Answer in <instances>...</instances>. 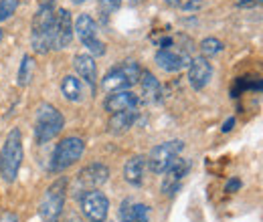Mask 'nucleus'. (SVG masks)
Masks as SVG:
<instances>
[{
    "label": "nucleus",
    "mask_w": 263,
    "mask_h": 222,
    "mask_svg": "<svg viewBox=\"0 0 263 222\" xmlns=\"http://www.w3.org/2000/svg\"><path fill=\"white\" fill-rule=\"evenodd\" d=\"M53 29H55V4L53 0H45L33 18L31 45L39 55H47L53 49Z\"/></svg>",
    "instance_id": "obj_1"
},
{
    "label": "nucleus",
    "mask_w": 263,
    "mask_h": 222,
    "mask_svg": "<svg viewBox=\"0 0 263 222\" xmlns=\"http://www.w3.org/2000/svg\"><path fill=\"white\" fill-rule=\"evenodd\" d=\"M23 137H21V129H10V133L4 139V146L0 150V176L6 182H14L18 176V170L23 166Z\"/></svg>",
    "instance_id": "obj_2"
},
{
    "label": "nucleus",
    "mask_w": 263,
    "mask_h": 222,
    "mask_svg": "<svg viewBox=\"0 0 263 222\" xmlns=\"http://www.w3.org/2000/svg\"><path fill=\"white\" fill-rule=\"evenodd\" d=\"M65 127V117L63 113L51 105V103H41L36 109V117H34V139L36 144H47L51 139H55L61 129Z\"/></svg>",
    "instance_id": "obj_3"
},
{
    "label": "nucleus",
    "mask_w": 263,
    "mask_h": 222,
    "mask_svg": "<svg viewBox=\"0 0 263 222\" xmlns=\"http://www.w3.org/2000/svg\"><path fill=\"white\" fill-rule=\"evenodd\" d=\"M140 77H142L140 65L134 63V61H126V63L118 65L105 73V77L101 79V89L107 93L124 91V89H130L134 85H138Z\"/></svg>",
    "instance_id": "obj_4"
},
{
    "label": "nucleus",
    "mask_w": 263,
    "mask_h": 222,
    "mask_svg": "<svg viewBox=\"0 0 263 222\" xmlns=\"http://www.w3.org/2000/svg\"><path fill=\"white\" fill-rule=\"evenodd\" d=\"M65 198H67V178H59L55 180L41 200V206H39V214H41V220L43 222H57L61 212H63V206H65Z\"/></svg>",
    "instance_id": "obj_5"
},
{
    "label": "nucleus",
    "mask_w": 263,
    "mask_h": 222,
    "mask_svg": "<svg viewBox=\"0 0 263 222\" xmlns=\"http://www.w3.org/2000/svg\"><path fill=\"white\" fill-rule=\"evenodd\" d=\"M85 152V142L77 135H69L65 139H61L51 156V172H63L67 168H71L77 159H81Z\"/></svg>",
    "instance_id": "obj_6"
},
{
    "label": "nucleus",
    "mask_w": 263,
    "mask_h": 222,
    "mask_svg": "<svg viewBox=\"0 0 263 222\" xmlns=\"http://www.w3.org/2000/svg\"><path fill=\"white\" fill-rule=\"evenodd\" d=\"M75 34L79 36L81 45L89 51L91 57H103L105 55V43L99 38L98 25L89 14H79L75 21Z\"/></svg>",
    "instance_id": "obj_7"
},
{
    "label": "nucleus",
    "mask_w": 263,
    "mask_h": 222,
    "mask_svg": "<svg viewBox=\"0 0 263 222\" xmlns=\"http://www.w3.org/2000/svg\"><path fill=\"white\" fill-rule=\"evenodd\" d=\"M107 180H109V168H107L105 164H99V162L89 164V166H85V168L77 174L73 192H75L77 198H81L85 192L98 190L99 186H103Z\"/></svg>",
    "instance_id": "obj_8"
},
{
    "label": "nucleus",
    "mask_w": 263,
    "mask_h": 222,
    "mask_svg": "<svg viewBox=\"0 0 263 222\" xmlns=\"http://www.w3.org/2000/svg\"><path fill=\"white\" fill-rule=\"evenodd\" d=\"M184 150V144L180 139H170V142H164L160 146H156L150 156H148V166L154 174H164L168 170V166L174 162V159L180 156V152Z\"/></svg>",
    "instance_id": "obj_9"
},
{
    "label": "nucleus",
    "mask_w": 263,
    "mask_h": 222,
    "mask_svg": "<svg viewBox=\"0 0 263 222\" xmlns=\"http://www.w3.org/2000/svg\"><path fill=\"white\" fill-rule=\"evenodd\" d=\"M81 212L85 214V218L89 222H105L107 214H109V200L103 192L89 190L85 192L81 198Z\"/></svg>",
    "instance_id": "obj_10"
},
{
    "label": "nucleus",
    "mask_w": 263,
    "mask_h": 222,
    "mask_svg": "<svg viewBox=\"0 0 263 222\" xmlns=\"http://www.w3.org/2000/svg\"><path fill=\"white\" fill-rule=\"evenodd\" d=\"M73 41V18L67 8H59L55 12V29H53V49L63 51Z\"/></svg>",
    "instance_id": "obj_11"
},
{
    "label": "nucleus",
    "mask_w": 263,
    "mask_h": 222,
    "mask_svg": "<svg viewBox=\"0 0 263 222\" xmlns=\"http://www.w3.org/2000/svg\"><path fill=\"white\" fill-rule=\"evenodd\" d=\"M213 77V65L209 63L206 57H195L189 63V83L195 91H202Z\"/></svg>",
    "instance_id": "obj_12"
},
{
    "label": "nucleus",
    "mask_w": 263,
    "mask_h": 222,
    "mask_svg": "<svg viewBox=\"0 0 263 222\" xmlns=\"http://www.w3.org/2000/svg\"><path fill=\"white\" fill-rule=\"evenodd\" d=\"M189 170H191V162L180 158V156L168 166V170L164 172V180H162V192L166 196H170V194L178 190V186H180L182 178L189 174Z\"/></svg>",
    "instance_id": "obj_13"
},
{
    "label": "nucleus",
    "mask_w": 263,
    "mask_h": 222,
    "mask_svg": "<svg viewBox=\"0 0 263 222\" xmlns=\"http://www.w3.org/2000/svg\"><path fill=\"white\" fill-rule=\"evenodd\" d=\"M189 63H191V57L186 53L174 51L172 47L170 49H160L156 53V65L166 73H178L180 69L189 67Z\"/></svg>",
    "instance_id": "obj_14"
},
{
    "label": "nucleus",
    "mask_w": 263,
    "mask_h": 222,
    "mask_svg": "<svg viewBox=\"0 0 263 222\" xmlns=\"http://www.w3.org/2000/svg\"><path fill=\"white\" fill-rule=\"evenodd\" d=\"M140 105V97L132 93L130 89L124 91H114L111 95L103 101V109L109 113H118V111H126V109H136Z\"/></svg>",
    "instance_id": "obj_15"
},
{
    "label": "nucleus",
    "mask_w": 263,
    "mask_h": 222,
    "mask_svg": "<svg viewBox=\"0 0 263 222\" xmlns=\"http://www.w3.org/2000/svg\"><path fill=\"white\" fill-rule=\"evenodd\" d=\"M73 67H75L77 75H79V77L91 87V91L96 93V83H98V65H96V59H93L89 53L75 55Z\"/></svg>",
    "instance_id": "obj_16"
},
{
    "label": "nucleus",
    "mask_w": 263,
    "mask_h": 222,
    "mask_svg": "<svg viewBox=\"0 0 263 222\" xmlns=\"http://www.w3.org/2000/svg\"><path fill=\"white\" fill-rule=\"evenodd\" d=\"M136 119H138V111H136V109H126V111L111 113L107 129H109V133H114V135H122V133H126V131L136 124Z\"/></svg>",
    "instance_id": "obj_17"
},
{
    "label": "nucleus",
    "mask_w": 263,
    "mask_h": 222,
    "mask_svg": "<svg viewBox=\"0 0 263 222\" xmlns=\"http://www.w3.org/2000/svg\"><path fill=\"white\" fill-rule=\"evenodd\" d=\"M146 164H148V159L144 158V156H134V158H130L126 162V166H124V178H126L128 184H132V186H142Z\"/></svg>",
    "instance_id": "obj_18"
},
{
    "label": "nucleus",
    "mask_w": 263,
    "mask_h": 222,
    "mask_svg": "<svg viewBox=\"0 0 263 222\" xmlns=\"http://www.w3.org/2000/svg\"><path fill=\"white\" fill-rule=\"evenodd\" d=\"M140 85H142V95L146 97L148 101H160L162 95V87H160V81L150 73V71H142V77H140Z\"/></svg>",
    "instance_id": "obj_19"
},
{
    "label": "nucleus",
    "mask_w": 263,
    "mask_h": 222,
    "mask_svg": "<svg viewBox=\"0 0 263 222\" xmlns=\"http://www.w3.org/2000/svg\"><path fill=\"white\" fill-rule=\"evenodd\" d=\"M61 93L65 95L67 101H73V103L83 101V83H81V79H77L75 75L63 77V81H61Z\"/></svg>",
    "instance_id": "obj_20"
},
{
    "label": "nucleus",
    "mask_w": 263,
    "mask_h": 222,
    "mask_svg": "<svg viewBox=\"0 0 263 222\" xmlns=\"http://www.w3.org/2000/svg\"><path fill=\"white\" fill-rule=\"evenodd\" d=\"M263 91V81L261 79H249V77H239L235 81V87H233V97H239V93H245V91Z\"/></svg>",
    "instance_id": "obj_21"
},
{
    "label": "nucleus",
    "mask_w": 263,
    "mask_h": 222,
    "mask_svg": "<svg viewBox=\"0 0 263 222\" xmlns=\"http://www.w3.org/2000/svg\"><path fill=\"white\" fill-rule=\"evenodd\" d=\"M33 69H34V63H33V59H31V55H25V57L21 59L18 75H16V83H18L21 87H27V85L31 83V79H33Z\"/></svg>",
    "instance_id": "obj_22"
},
{
    "label": "nucleus",
    "mask_w": 263,
    "mask_h": 222,
    "mask_svg": "<svg viewBox=\"0 0 263 222\" xmlns=\"http://www.w3.org/2000/svg\"><path fill=\"white\" fill-rule=\"evenodd\" d=\"M223 49H225V45H223L219 38H215V36H209V38H204V41L200 43V53H202V57H215V55H219Z\"/></svg>",
    "instance_id": "obj_23"
},
{
    "label": "nucleus",
    "mask_w": 263,
    "mask_h": 222,
    "mask_svg": "<svg viewBox=\"0 0 263 222\" xmlns=\"http://www.w3.org/2000/svg\"><path fill=\"white\" fill-rule=\"evenodd\" d=\"M122 6V0H99L98 8H99V14H101V21L107 23V18Z\"/></svg>",
    "instance_id": "obj_24"
},
{
    "label": "nucleus",
    "mask_w": 263,
    "mask_h": 222,
    "mask_svg": "<svg viewBox=\"0 0 263 222\" xmlns=\"http://www.w3.org/2000/svg\"><path fill=\"white\" fill-rule=\"evenodd\" d=\"M132 222H150V206L146 204H132Z\"/></svg>",
    "instance_id": "obj_25"
},
{
    "label": "nucleus",
    "mask_w": 263,
    "mask_h": 222,
    "mask_svg": "<svg viewBox=\"0 0 263 222\" xmlns=\"http://www.w3.org/2000/svg\"><path fill=\"white\" fill-rule=\"evenodd\" d=\"M18 8V0H0V23L8 21Z\"/></svg>",
    "instance_id": "obj_26"
},
{
    "label": "nucleus",
    "mask_w": 263,
    "mask_h": 222,
    "mask_svg": "<svg viewBox=\"0 0 263 222\" xmlns=\"http://www.w3.org/2000/svg\"><path fill=\"white\" fill-rule=\"evenodd\" d=\"M132 202L130 198H126L122 204H120V220L122 222H132Z\"/></svg>",
    "instance_id": "obj_27"
},
{
    "label": "nucleus",
    "mask_w": 263,
    "mask_h": 222,
    "mask_svg": "<svg viewBox=\"0 0 263 222\" xmlns=\"http://www.w3.org/2000/svg\"><path fill=\"white\" fill-rule=\"evenodd\" d=\"M263 0H239L237 6L239 8H253V6H261Z\"/></svg>",
    "instance_id": "obj_28"
},
{
    "label": "nucleus",
    "mask_w": 263,
    "mask_h": 222,
    "mask_svg": "<svg viewBox=\"0 0 263 222\" xmlns=\"http://www.w3.org/2000/svg\"><path fill=\"white\" fill-rule=\"evenodd\" d=\"M241 188V182L237 180V178H231L229 182H227V186H225V192H235Z\"/></svg>",
    "instance_id": "obj_29"
},
{
    "label": "nucleus",
    "mask_w": 263,
    "mask_h": 222,
    "mask_svg": "<svg viewBox=\"0 0 263 222\" xmlns=\"http://www.w3.org/2000/svg\"><path fill=\"white\" fill-rule=\"evenodd\" d=\"M235 122H237V119H235V117H229V119H227V122H225V124H223V127H221V131H223V133H229L231 129H233V127H235Z\"/></svg>",
    "instance_id": "obj_30"
},
{
    "label": "nucleus",
    "mask_w": 263,
    "mask_h": 222,
    "mask_svg": "<svg viewBox=\"0 0 263 222\" xmlns=\"http://www.w3.org/2000/svg\"><path fill=\"white\" fill-rule=\"evenodd\" d=\"M0 222H18V218H16L12 212H4V214L0 216Z\"/></svg>",
    "instance_id": "obj_31"
},
{
    "label": "nucleus",
    "mask_w": 263,
    "mask_h": 222,
    "mask_svg": "<svg viewBox=\"0 0 263 222\" xmlns=\"http://www.w3.org/2000/svg\"><path fill=\"white\" fill-rule=\"evenodd\" d=\"M67 222H81V220H79L77 216H69V218H67Z\"/></svg>",
    "instance_id": "obj_32"
},
{
    "label": "nucleus",
    "mask_w": 263,
    "mask_h": 222,
    "mask_svg": "<svg viewBox=\"0 0 263 222\" xmlns=\"http://www.w3.org/2000/svg\"><path fill=\"white\" fill-rule=\"evenodd\" d=\"M73 4H83V2H87V0H71Z\"/></svg>",
    "instance_id": "obj_33"
},
{
    "label": "nucleus",
    "mask_w": 263,
    "mask_h": 222,
    "mask_svg": "<svg viewBox=\"0 0 263 222\" xmlns=\"http://www.w3.org/2000/svg\"><path fill=\"white\" fill-rule=\"evenodd\" d=\"M168 2H170V4H178V0H168Z\"/></svg>",
    "instance_id": "obj_34"
},
{
    "label": "nucleus",
    "mask_w": 263,
    "mask_h": 222,
    "mask_svg": "<svg viewBox=\"0 0 263 222\" xmlns=\"http://www.w3.org/2000/svg\"><path fill=\"white\" fill-rule=\"evenodd\" d=\"M2 36H4V32H2V31H0V41H2Z\"/></svg>",
    "instance_id": "obj_35"
}]
</instances>
